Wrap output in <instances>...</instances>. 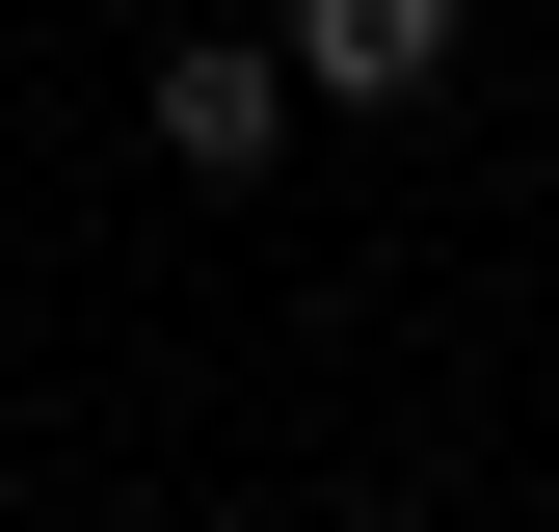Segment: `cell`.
<instances>
[{
  "mask_svg": "<svg viewBox=\"0 0 559 532\" xmlns=\"http://www.w3.org/2000/svg\"><path fill=\"white\" fill-rule=\"evenodd\" d=\"M453 27H479V0H266L294 107H346V133H373V107H427V81H453Z\"/></svg>",
  "mask_w": 559,
  "mask_h": 532,
  "instance_id": "7a4b0ae2",
  "label": "cell"
},
{
  "mask_svg": "<svg viewBox=\"0 0 559 532\" xmlns=\"http://www.w3.org/2000/svg\"><path fill=\"white\" fill-rule=\"evenodd\" d=\"M133 133H160L187 186H266V160H294V53H266V27H187V53H133Z\"/></svg>",
  "mask_w": 559,
  "mask_h": 532,
  "instance_id": "6da1fadb",
  "label": "cell"
}]
</instances>
